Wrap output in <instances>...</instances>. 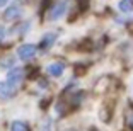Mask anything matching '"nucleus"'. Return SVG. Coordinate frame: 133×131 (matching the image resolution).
<instances>
[{"mask_svg": "<svg viewBox=\"0 0 133 131\" xmlns=\"http://www.w3.org/2000/svg\"><path fill=\"white\" fill-rule=\"evenodd\" d=\"M21 16H22V9H21L19 5H10V7L5 10L4 19L5 20H16V19H19Z\"/></svg>", "mask_w": 133, "mask_h": 131, "instance_id": "obj_4", "label": "nucleus"}, {"mask_svg": "<svg viewBox=\"0 0 133 131\" xmlns=\"http://www.w3.org/2000/svg\"><path fill=\"white\" fill-rule=\"evenodd\" d=\"M66 0H63V2H58V4H55L53 7H51L50 14H48V17H50V20H58L62 19L63 16H65V12H66Z\"/></svg>", "mask_w": 133, "mask_h": 131, "instance_id": "obj_1", "label": "nucleus"}, {"mask_svg": "<svg viewBox=\"0 0 133 131\" xmlns=\"http://www.w3.org/2000/svg\"><path fill=\"white\" fill-rule=\"evenodd\" d=\"M10 131H28V124L22 121H14L10 124Z\"/></svg>", "mask_w": 133, "mask_h": 131, "instance_id": "obj_9", "label": "nucleus"}, {"mask_svg": "<svg viewBox=\"0 0 133 131\" xmlns=\"http://www.w3.org/2000/svg\"><path fill=\"white\" fill-rule=\"evenodd\" d=\"M16 95V89L10 87L7 82H0V99H12Z\"/></svg>", "mask_w": 133, "mask_h": 131, "instance_id": "obj_5", "label": "nucleus"}, {"mask_svg": "<svg viewBox=\"0 0 133 131\" xmlns=\"http://www.w3.org/2000/svg\"><path fill=\"white\" fill-rule=\"evenodd\" d=\"M10 0H0V7H4V5H7Z\"/></svg>", "mask_w": 133, "mask_h": 131, "instance_id": "obj_11", "label": "nucleus"}, {"mask_svg": "<svg viewBox=\"0 0 133 131\" xmlns=\"http://www.w3.org/2000/svg\"><path fill=\"white\" fill-rule=\"evenodd\" d=\"M63 70H65V66L62 63H50L46 66V73L51 75V77H60L63 73Z\"/></svg>", "mask_w": 133, "mask_h": 131, "instance_id": "obj_6", "label": "nucleus"}, {"mask_svg": "<svg viewBox=\"0 0 133 131\" xmlns=\"http://www.w3.org/2000/svg\"><path fill=\"white\" fill-rule=\"evenodd\" d=\"M22 78H24V72H22V70H21V68H12L10 72L7 73V80H5V82H7L10 87L16 89L17 85L22 82Z\"/></svg>", "mask_w": 133, "mask_h": 131, "instance_id": "obj_2", "label": "nucleus"}, {"mask_svg": "<svg viewBox=\"0 0 133 131\" xmlns=\"http://www.w3.org/2000/svg\"><path fill=\"white\" fill-rule=\"evenodd\" d=\"M130 123H131V124H133V116H130Z\"/></svg>", "mask_w": 133, "mask_h": 131, "instance_id": "obj_12", "label": "nucleus"}, {"mask_svg": "<svg viewBox=\"0 0 133 131\" xmlns=\"http://www.w3.org/2000/svg\"><path fill=\"white\" fill-rule=\"evenodd\" d=\"M36 46L34 44H22V46H19V50H17V56L21 58V60H31L32 56L36 54Z\"/></svg>", "mask_w": 133, "mask_h": 131, "instance_id": "obj_3", "label": "nucleus"}, {"mask_svg": "<svg viewBox=\"0 0 133 131\" xmlns=\"http://www.w3.org/2000/svg\"><path fill=\"white\" fill-rule=\"evenodd\" d=\"M56 41V34L55 32H48V34L43 36V39H41V48H44V50H48V48L53 46V43Z\"/></svg>", "mask_w": 133, "mask_h": 131, "instance_id": "obj_7", "label": "nucleus"}, {"mask_svg": "<svg viewBox=\"0 0 133 131\" xmlns=\"http://www.w3.org/2000/svg\"><path fill=\"white\" fill-rule=\"evenodd\" d=\"M118 9L121 12H131L133 10V0H119L118 2Z\"/></svg>", "mask_w": 133, "mask_h": 131, "instance_id": "obj_8", "label": "nucleus"}, {"mask_svg": "<svg viewBox=\"0 0 133 131\" xmlns=\"http://www.w3.org/2000/svg\"><path fill=\"white\" fill-rule=\"evenodd\" d=\"M5 36V29H4V26H0V39Z\"/></svg>", "mask_w": 133, "mask_h": 131, "instance_id": "obj_10", "label": "nucleus"}]
</instances>
